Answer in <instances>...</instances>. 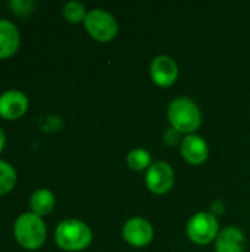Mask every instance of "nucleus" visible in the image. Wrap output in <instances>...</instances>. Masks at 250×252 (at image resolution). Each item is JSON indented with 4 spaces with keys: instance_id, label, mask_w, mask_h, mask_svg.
<instances>
[{
    "instance_id": "obj_1",
    "label": "nucleus",
    "mask_w": 250,
    "mask_h": 252,
    "mask_svg": "<svg viewBox=\"0 0 250 252\" xmlns=\"http://www.w3.org/2000/svg\"><path fill=\"white\" fill-rule=\"evenodd\" d=\"M171 127L180 133L193 134L202 124V112L197 103L189 97H177L168 106Z\"/></svg>"
},
{
    "instance_id": "obj_2",
    "label": "nucleus",
    "mask_w": 250,
    "mask_h": 252,
    "mask_svg": "<svg viewBox=\"0 0 250 252\" xmlns=\"http://www.w3.org/2000/svg\"><path fill=\"white\" fill-rule=\"evenodd\" d=\"M55 239L57 247L63 251L77 252L88 248L93 241V233L84 221L69 219L59 223L55 232Z\"/></svg>"
},
{
    "instance_id": "obj_3",
    "label": "nucleus",
    "mask_w": 250,
    "mask_h": 252,
    "mask_svg": "<svg viewBox=\"0 0 250 252\" xmlns=\"http://www.w3.org/2000/svg\"><path fill=\"white\" fill-rule=\"evenodd\" d=\"M46 224L34 213H25L15 221V238L25 250H38L46 241Z\"/></svg>"
},
{
    "instance_id": "obj_4",
    "label": "nucleus",
    "mask_w": 250,
    "mask_h": 252,
    "mask_svg": "<svg viewBox=\"0 0 250 252\" xmlns=\"http://www.w3.org/2000/svg\"><path fill=\"white\" fill-rule=\"evenodd\" d=\"M87 32L91 35V38L106 43L116 37L118 34V22L105 9H93L87 13L84 21Z\"/></svg>"
},
{
    "instance_id": "obj_5",
    "label": "nucleus",
    "mask_w": 250,
    "mask_h": 252,
    "mask_svg": "<svg viewBox=\"0 0 250 252\" xmlns=\"http://www.w3.org/2000/svg\"><path fill=\"white\" fill-rule=\"evenodd\" d=\"M218 230V219L209 211L196 213L187 223V236L197 245H208L217 241L220 235Z\"/></svg>"
},
{
    "instance_id": "obj_6",
    "label": "nucleus",
    "mask_w": 250,
    "mask_h": 252,
    "mask_svg": "<svg viewBox=\"0 0 250 252\" xmlns=\"http://www.w3.org/2000/svg\"><path fill=\"white\" fill-rule=\"evenodd\" d=\"M175 183V174L168 162L156 161L146 173V186L152 193L164 195L168 193Z\"/></svg>"
},
{
    "instance_id": "obj_7",
    "label": "nucleus",
    "mask_w": 250,
    "mask_h": 252,
    "mask_svg": "<svg viewBox=\"0 0 250 252\" xmlns=\"http://www.w3.org/2000/svg\"><path fill=\"white\" fill-rule=\"evenodd\" d=\"M122 236L131 247L141 248L153 241V227L146 219L134 217L124 224Z\"/></svg>"
},
{
    "instance_id": "obj_8",
    "label": "nucleus",
    "mask_w": 250,
    "mask_h": 252,
    "mask_svg": "<svg viewBox=\"0 0 250 252\" xmlns=\"http://www.w3.org/2000/svg\"><path fill=\"white\" fill-rule=\"evenodd\" d=\"M150 77L156 86L171 87L178 78V65L171 56L159 55L150 63Z\"/></svg>"
},
{
    "instance_id": "obj_9",
    "label": "nucleus",
    "mask_w": 250,
    "mask_h": 252,
    "mask_svg": "<svg viewBox=\"0 0 250 252\" xmlns=\"http://www.w3.org/2000/svg\"><path fill=\"white\" fill-rule=\"evenodd\" d=\"M181 155L192 165H202L209 157V146L202 136L187 134L181 140Z\"/></svg>"
},
{
    "instance_id": "obj_10",
    "label": "nucleus",
    "mask_w": 250,
    "mask_h": 252,
    "mask_svg": "<svg viewBox=\"0 0 250 252\" xmlns=\"http://www.w3.org/2000/svg\"><path fill=\"white\" fill-rule=\"evenodd\" d=\"M28 108L27 96L19 90H7L0 94V117L16 120L25 114Z\"/></svg>"
},
{
    "instance_id": "obj_11",
    "label": "nucleus",
    "mask_w": 250,
    "mask_h": 252,
    "mask_svg": "<svg viewBox=\"0 0 250 252\" xmlns=\"http://www.w3.org/2000/svg\"><path fill=\"white\" fill-rule=\"evenodd\" d=\"M245 248H246V238L243 232L233 226L221 230L215 241L217 252H245Z\"/></svg>"
},
{
    "instance_id": "obj_12",
    "label": "nucleus",
    "mask_w": 250,
    "mask_h": 252,
    "mask_svg": "<svg viewBox=\"0 0 250 252\" xmlns=\"http://www.w3.org/2000/svg\"><path fill=\"white\" fill-rule=\"evenodd\" d=\"M19 31L15 24L0 19V59L12 56L19 47Z\"/></svg>"
},
{
    "instance_id": "obj_13",
    "label": "nucleus",
    "mask_w": 250,
    "mask_h": 252,
    "mask_svg": "<svg viewBox=\"0 0 250 252\" xmlns=\"http://www.w3.org/2000/svg\"><path fill=\"white\" fill-rule=\"evenodd\" d=\"M29 207L34 214L43 217L55 208V195L49 189H37L29 199Z\"/></svg>"
},
{
    "instance_id": "obj_14",
    "label": "nucleus",
    "mask_w": 250,
    "mask_h": 252,
    "mask_svg": "<svg viewBox=\"0 0 250 252\" xmlns=\"http://www.w3.org/2000/svg\"><path fill=\"white\" fill-rule=\"evenodd\" d=\"M152 155L149 151L137 148L130 151V154L127 155V165L134 170V171H143V170H149V167L152 165Z\"/></svg>"
},
{
    "instance_id": "obj_15",
    "label": "nucleus",
    "mask_w": 250,
    "mask_h": 252,
    "mask_svg": "<svg viewBox=\"0 0 250 252\" xmlns=\"http://www.w3.org/2000/svg\"><path fill=\"white\" fill-rule=\"evenodd\" d=\"M16 183L15 168L4 161H0V195H4L13 189Z\"/></svg>"
},
{
    "instance_id": "obj_16",
    "label": "nucleus",
    "mask_w": 250,
    "mask_h": 252,
    "mask_svg": "<svg viewBox=\"0 0 250 252\" xmlns=\"http://www.w3.org/2000/svg\"><path fill=\"white\" fill-rule=\"evenodd\" d=\"M87 13L88 12L85 10V6L80 1H68L63 6V16L72 24H78L81 21H85Z\"/></svg>"
},
{
    "instance_id": "obj_17",
    "label": "nucleus",
    "mask_w": 250,
    "mask_h": 252,
    "mask_svg": "<svg viewBox=\"0 0 250 252\" xmlns=\"http://www.w3.org/2000/svg\"><path fill=\"white\" fill-rule=\"evenodd\" d=\"M162 137H164V142H165L167 145L175 146V145H178V142H180V131H177L175 128L171 127V128H167V130L164 131Z\"/></svg>"
},
{
    "instance_id": "obj_18",
    "label": "nucleus",
    "mask_w": 250,
    "mask_h": 252,
    "mask_svg": "<svg viewBox=\"0 0 250 252\" xmlns=\"http://www.w3.org/2000/svg\"><path fill=\"white\" fill-rule=\"evenodd\" d=\"M10 6L12 7H16V12L18 13H28V12H31L34 3L32 1H12Z\"/></svg>"
},
{
    "instance_id": "obj_19",
    "label": "nucleus",
    "mask_w": 250,
    "mask_h": 252,
    "mask_svg": "<svg viewBox=\"0 0 250 252\" xmlns=\"http://www.w3.org/2000/svg\"><path fill=\"white\" fill-rule=\"evenodd\" d=\"M212 216H215L217 217V214H222L224 213V205L221 204V202H215V204H212V207H211V211H209Z\"/></svg>"
},
{
    "instance_id": "obj_20",
    "label": "nucleus",
    "mask_w": 250,
    "mask_h": 252,
    "mask_svg": "<svg viewBox=\"0 0 250 252\" xmlns=\"http://www.w3.org/2000/svg\"><path fill=\"white\" fill-rule=\"evenodd\" d=\"M3 146H4V133H3V130L0 128V152H1V149H3Z\"/></svg>"
}]
</instances>
